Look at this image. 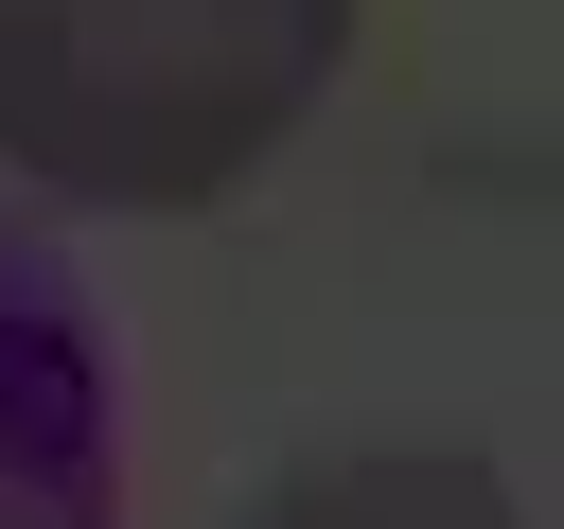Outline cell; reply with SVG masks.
Returning a JSON list of instances; mask_svg holds the SVG:
<instances>
[{
  "mask_svg": "<svg viewBox=\"0 0 564 529\" xmlns=\"http://www.w3.org/2000/svg\"><path fill=\"white\" fill-rule=\"evenodd\" d=\"M352 53V0H0V176L70 212L247 194Z\"/></svg>",
  "mask_w": 564,
  "mask_h": 529,
  "instance_id": "1",
  "label": "cell"
},
{
  "mask_svg": "<svg viewBox=\"0 0 564 529\" xmlns=\"http://www.w3.org/2000/svg\"><path fill=\"white\" fill-rule=\"evenodd\" d=\"M229 529H529V494L476 441H335V458H282Z\"/></svg>",
  "mask_w": 564,
  "mask_h": 529,
  "instance_id": "2",
  "label": "cell"
}]
</instances>
